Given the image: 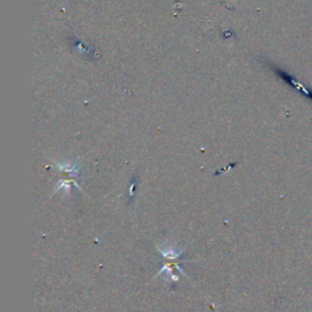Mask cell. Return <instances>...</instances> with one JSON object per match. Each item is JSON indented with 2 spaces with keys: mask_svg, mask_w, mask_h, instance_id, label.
Listing matches in <instances>:
<instances>
[{
  "mask_svg": "<svg viewBox=\"0 0 312 312\" xmlns=\"http://www.w3.org/2000/svg\"><path fill=\"white\" fill-rule=\"evenodd\" d=\"M157 249L164 257L171 258V260H175V258H178L183 255V250H177L175 247H171V245L165 247V249H162V248H157Z\"/></svg>",
  "mask_w": 312,
  "mask_h": 312,
  "instance_id": "1",
  "label": "cell"
}]
</instances>
